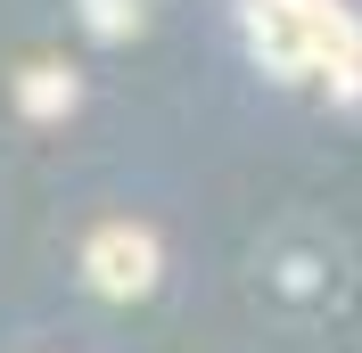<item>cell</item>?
<instances>
[{"label": "cell", "mask_w": 362, "mask_h": 353, "mask_svg": "<svg viewBox=\"0 0 362 353\" xmlns=\"http://www.w3.org/2000/svg\"><path fill=\"white\" fill-rule=\"evenodd\" d=\"M239 25L272 83H321L362 107V17L346 0H239Z\"/></svg>", "instance_id": "obj_1"}, {"label": "cell", "mask_w": 362, "mask_h": 353, "mask_svg": "<svg viewBox=\"0 0 362 353\" xmlns=\"http://www.w3.org/2000/svg\"><path fill=\"white\" fill-rule=\"evenodd\" d=\"M157 271H165V246H157V230H140V222H99L90 246H83V280L99 287L107 304H140V296L157 287Z\"/></svg>", "instance_id": "obj_2"}, {"label": "cell", "mask_w": 362, "mask_h": 353, "mask_svg": "<svg viewBox=\"0 0 362 353\" xmlns=\"http://www.w3.org/2000/svg\"><path fill=\"white\" fill-rule=\"evenodd\" d=\"M17 107L33 115V124H58V115L74 107V66H58V58H33V66L17 74Z\"/></svg>", "instance_id": "obj_3"}, {"label": "cell", "mask_w": 362, "mask_h": 353, "mask_svg": "<svg viewBox=\"0 0 362 353\" xmlns=\"http://www.w3.org/2000/svg\"><path fill=\"white\" fill-rule=\"evenodd\" d=\"M74 8H83V25L99 42H132L140 33V0H74Z\"/></svg>", "instance_id": "obj_4"}]
</instances>
